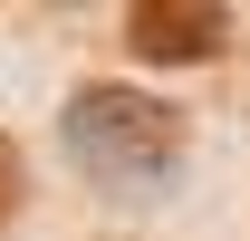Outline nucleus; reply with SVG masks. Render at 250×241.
Masks as SVG:
<instances>
[{
  "mask_svg": "<svg viewBox=\"0 0 250 241\" xmlns=\"http://www.w3.org/2000/svg\"><path fill=\"white\" fill-rule=\"evenodd\" d=\"M67 154H77V174L106 183V193H154V183L183 174V116L164 106V96H135V87H77L58 116Z\"/></svg>",
  "mask_w": 250,
  "mask_h": 241,
  "instance_id": "obj_1",
  "label": "nucleus"
},
{
  "mask_svg": "<svg viewBox=\"0 0 250 241\" xmlns=\"http://www.w3.org/2000/svg\"><path fill=\"white\" fill-rule=\"evenodd\" d=\"M125 39H135V58L183 68V58H212L221 39H231V10L221 0H135L125 10Z\"/></svg>",
  "mask_w": 250,
  "mask_h": 241,
  "instance_id": "obj_2",
  "label": "nucleus"
},
{
  "mask_svg": "<svg viewBox=\"0 0 250 241\" xmlns=\"http://www.w3.org/2000/svg\"><path fill=\"white\" fill-rule=\"evenodd\" d=\"M20 193H29V164H20V145L0 135V232L20 222Z\"/></svg>",
  "mask_w": 250,
  "mask_h": 241,
  "instance_id": "obj_3",
  "label": "nucleus"
}]
</instances>
